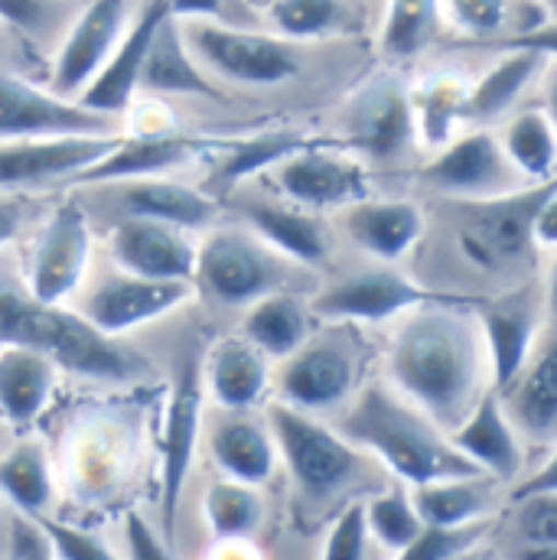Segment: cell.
Here are the masks:
<instances>
[{
	"label": "cell",
	"mask_w": 557,
	"mask_h": 560,
	"mask_svg": "<svg viewBox=\"0 0 557 560\" xmlns=\"http://www.w3.org/2000/svg\"><path fill=\"white\" fill-rule=\"evenodd\" d=\"M388 375L408 401L453 433L496 388L479 316L430 300L411 306L392 336Z\"/></svg>",
	"instance_id": "1"
},
{
	"label": "cell",
	"mask_w": 557,
	"mask_h": 560,
	"mask_svg": "<svg viewBox=\"0 0 557 560\" xmlns=\"http://www.w3.org/2000/svg\"><path fill=\"white\" fill-rule=\"evenodd\" d=\"M339 433L382 459L408 486L483 472L453 446L443 427H437L388 382H375L359 392L339 420Z\"/></svg>",
	"instance_id": "2"
},
{
	"label": "cell",
	"mask_w": 557,
	"mask_h": 560,
	"mask_svg": "<svg viewBox=\"0 0 557 560\" xmlns=\"http://www.w3.org/2000/svg\"><path fill=\"white\" fill-rule=\"evenodd\" d=\"M26 346L79 378L125 385L147 372L131 346L95 329L79 310L36 300L23 280L0 278V346Z\"/></svg>",
	"instance_id": "3"
},
{
	"label": "cell",
	"mask_w": 557,
	"mask_h": 560,
	"mask_svg": "<svg viewBox=\"0 0 557 560\" xmlns=\"http://www.w3.org/2000/svg\"><path fill=\"white\" fill-rule=\"evenodd\" d=\"M138 423L121 411H89L62 440V476L85 502H105L125 489L138 463Z\"/></svg>",
	"instance_id": "4"
},
{
	"label": "cell",
	"mask_w": 557,
	"mask_h": 560,
	"mask_svg": "<svg viewBox=\"0 0 557 560\" xmlns=\"http://www.w3.org/2000/svg\"><path fill=\"white\" fill-rule=\"evenodd\" d=\"M268 423L278 440V453L303 495L329 499L359 476V446L349 443L339 430L320 423L310 411L275 401L268 408Z\"/></svg>",
	"instance_id": "5"
},
{
	"label": "cell",
	"mask_w": 557,
	"mask_h": 560,
	"mask_svg": "<svg viewBox=\"0 0 557 560\" xmlns=\"http://www.w3.org/2000/svg\"><path fill=\"white\" fill-rule=\"evenodd\" d=\"M125 135V118L66 98L16 69H0V140L112 138Z\"/></svg>",
	"instance_id": "6"
},
{
	"label": "cell",
	"mask_w": 557,
	"mask_h": 560,
	"mask_svg": "<svg viewBox=\"0 0 557 560\" xmlns=\"http://www.w3.org/2000/svg\"><path fill=\"white\" fill-rule=\"evenodd\" d=\"M196 62L212 75L239 85H280L300 72V52L278 33H258L216 20L179 23Z\"/></svg>",
	"instance_id": "7"
},
{
	"label": "cell",
	"mask_w": 557,
	"mask_h": 560,
	"mask_svg": "<svg viewBox=\"0 0 557 560\" xmlns=\"http://www.w3.org/2000/svg\"><path fill=\"white\" fill-rule=\"evenodd\" d=\"M280 258L255 229H212L199 242L196 283L225 306H252L280 287Z\"/></svg>",
	"instance_id": "8"
},
{
	"label": "cell",
	"mask_w": 557,
	"mask_h": 560,
	"mask_svg": "<svg viewBox=\"0 0 557 560\" xmlns=\"http://www.w3.org/2000/svg\"><path fill=\"white\" fill-rule=\"evenodd\" d=\"M140 0H82L49 56L46 85L66 98H82L105 62L121 46Z\"/></svg>",
	"instance_id": "9"
},
{
	"label": "cell",
	"mask_w": 557,
	"mask_h": 560,
	"mask_svg": "<svg viewBox=\"0 0 557 560\" xmlns=\"http://www.w3.org/2000/svg\"><path fill=\"white\" fill-rule=\"evenodd\" d=\"M92 255L95 232L85 209L76 202H62L49 212V219L43 222L30 245L23 287L43 303L69 306L85 287V278L92 271Z\"/></svg>",
	"instance_id": "10"
},
{
	"label": "cell",
	"mask_w": 557,
	"mask_h": 560,
	"mask_svg": "<svg viewBox=\"0 0 557 560\" xmlns=\"http://www.w3.org/2000/svg\"><path fill=\"white\" fill-rule=\"evenodd\" d=\"M555 183L557 179H548L489 199H463L460 202L463 248L489 268L522 258L535 245V215Z\"/></svg>",
	"instance_id": "11"
},
{
	"label": "cell",
	"mask_w": 557,
	"mask_h": 560,
	"mask_svg": "<svg viewBox=\"0 0 557 560\" xmlns=\"http://www.w3.org/2000/svg\"><path fill=\"white\" fill-rule=\"evenodd\" d=\"M189 300H193V283L186 280H150L118 271L102 278L89 290L79 313L105 336L121 339L176 313Z\"/></svg>",
	"instance_id": "12"
},
{
	"label": "cell",
	"mask_w": 557,
	"mask_h": 560,
	"mask_svg": "<svg viewBox=\"0 0 557 560\" xmlns=\"http://www.w3.org/2000/svg\"><path fill=\"white\" fill-rule=\"evenodd\" d=\"M202 398L206 378L196 359H186L166 405L163 420V443H160V509H163V535H173L176 509L183 499V486L196 456L199 430H202Z\"/></svg>",
	"instance_id": "13"
},
{
	"label": "cell",
	"mask_w": 557,
	"mask_h": 560,
	"mask_svg": "<svg viewBox=\"0 0 557 560\" xmlns=\"http://www.w3.org/2000/svg\"><path fill=\"white\" fill-rule=\"evenodd\" d=\"M352 385H356V349L343 332L306 339L293 355L283 359L278 375L280 401L310 415L343 405L352 395Z\"/></svg>",
	"instance_id": "14"
},
{
	"label": "cell",
	"mask_w": 557,
	"mask_h": 560,
	"mask_svg": "<svg viewBox=\"0 0 557 560\" xmlns=\"http://www.w3.org/2000/svg\"><path fill=\"white\" fill-rule=\"evenodd\" d=\"M423 179L460 199L506 196L529 183L512 166L502 140L489 131H473L440 147V153L423 166Z\"/></svg>",
	"instance_id": "15"
},
{
	"label": "cell",
	"mask_w": 557,
	"mask_h": 560,
	"mask_svg": "<svg viewBox=\"0 0 557 560\" xmlns=\"http://www.w3.org/2000/svg\"><path fill=\"white\" fill-rule=\"evenodd\" d=\"M108 248L118 271L150 280H196L199 242L193 238L189 229L128 215L112 229Z\"/></svg>",
	"instance_id": "16"
},
{
	"label": "cell",
	"mask_w": 557,
	"mask_h": 560,
	"mask_svg": "<svg viewBox=\"0 0 557 560\" xmlns=\"http://www.w3.org/2000/svg\"><path fill=\"white\" fill-rule=\"evenodd\" d=\"M275 176H278L280 192L290 202L306 206V209L352 206V202L369 199L365 166L316 143H306L287 160H280L275 166Z\"/></svg>",
	"instance_id": "17"
},
{
	"label": "cell",
	"mask_w": 557,
	"mask_h": 560,
	"mask_svg": "<svg viewBox=\"0 0 557 560\" xmlns=\"http://www.w3.org/2000/svg\"><path fill=\"white\" fill-rule=\"evenodd\" d=\"M349 140L375 160H392L415 135V105L405 82L392 72L369 79L346 108Z\"/></svg>",
	"instance_id": "18"
},
{
	"label": "cell",
	"mask_w": 557,
	"mask_h": 560,
	"mask_svg": "<svg viewBox=\"0 0 557 560\" xmlns=\"http://www.w3.org/2000/svg\"><path fill=\"white\" fill-rule=\"evenodd\" d=\"M125 135L112 138L0 140V189L39 186L56 179H76L102 156H108Z\"/></svg>",
	"instance_id": "19"
},
{
	"label": "cell",
	"mask_w": 557,
	"mask_h": 560,
	"mask_svg": "<svg viewBox=\"0 0 557 560\" xmlns=\"http://www.w3.org/2000/svg\"><path fill=\"white\" fill-rule=\"evenodd\" d=\"M430 293H423L411 278L392 271V268H369L359 275L329 283L316 300L313 313L323 319H359V323H382L392 316L408 313L411 306L427 303Z\"/></svg>",
	"instance_id": "20"
},
{
	"label": "cell",
	"mask_w": 557,
	"mask_h": 560,
	"mask_svg": "<svg viewBox=\"0 0 557 560\" xmlns=\"http://www.w3.org/2000/svg\"><path fill=\"white\" fill-rule=\"evenodd\" d=\"M222 143L193 135H156V138H131L125 135L121 143L102 156L95 166L79 173L76 186H98V183H128V179H147V176H170L173 170H183L202 156L219 153Z\"/></svg>",
	"instance_id": "21"
},
{
	"label": "cell",
	"mask_w": 557,
	"mask_h": 560,
	"mask_svg": "<svg viewBox=\"0 0 557 560\" xmlns=\"http://www.w3.org/2000/svg\"><path fill=\"white\" fill-rule=\"evenodd\" d=\"M545 313H548L545 293H535L532 287H525L519 293H506L502 300L489 303L479 313L483 336L489 346L496 392H506L525 369V362L538 342V326H542Z\"/></svg>",
	"instance_id": "22"
},
{
	"label": "cell",
	"mask_w": 557,
	"mask_h": 560,
	"mask_svg": "<svg viewBox=\"0 0 557 560\" xmlns=\"http://www.w3.org/2000/svg\"><path fill=\"white\" fill-rule=\"evenodd\" d=\"M166 16H170V0H140L131 30L125 33L121 46L105 62V69L95 75V82L82 92V98H79L82 105L115 115V118H125V112L138 98L140 72H143L150 43Z\"/></svg>",
	"instance_id": "23"
},
{
	"label": "cell",
	"mask_w": 557,
	"mask_h": 560,
	"mask_svg": "<svg viewBox=\"0 0 557 560\" xmlns=\"http://www.w3.org/2000/svg\"><path fill=\"white\" fill-rule=\"evenodd\" d=\"M519 436L522 433L515 430V423L502 405V395L496 388L450 433L453 446L469 463H476L486 476H496L499 482H512L522 476L525 453H522Z\"/></svg>",
	"instance_id": "24"
},
{
	"label": "cell",
	"mask_w": 557,
	"mask_h": 560,
	"mask_svg": "<svg viewBox=\"0 0 557 560\" xmlns=\"http://www.w3.org/2000/svg\"><path fill=\"white\" fill-rule=\"evenodd\" d=\"M271 359L245 336L219 339L202 365L206 392L222 411H252L271 388Z\"/></svg>",
	"instance_id": "25"
},
{
	"label": "cell",
	"mask_w": 557,
	"mask_h": 560,
	"mask_svg": "<svg viewBox=\"0 0 557 560\" xmlns=\"http://www.w3.org/2000/svg\"><path fill=\"white\" fill-rule=\"evenodd\" d=\"M138 95L156 98H219L216 79L196 62L193 49L186 46L179 20L166 16L150 43L143 72H140Z\"/></svg>",
	"instance_id": "26"
},
{
	"label": "cell",
	"mask_w": 557,
	"mask_h": 560,
	"mask_svg": "<svg viewBox=\"0 0 557 560\" xmlns=\"http://www.w3.org/2000/svg\"><path fill=\"white\" fill-rule=\"evenodd\" d=\"M509 418L522 436L555 440L557 436V326L555 336L535 342L519 378L499 392Z\"/></svg>",
	"instance_id": "27"
},
{
	"label": "cell",
	"mask_w": 557,
	"mask_h": 560,
	"mask_svg": "<svg viewBox=\"0 0 557 560\" xmlns=\"http://www.w3.org/2000/svg\"><path fill=\"white\" fill-rule=\"evenodd\" d=\"M59 365L26 346H0V420L26 430L53 401Z\"/></svg>",
	"instance_id": "28"
},
{
	"label": "cell",
	"mask_w": 557,
	"mask_h": 560,
	"mask_svg": "<svg viewBox=\"0 0 557 560\" xmlns=\"http://www.w3.org/2000/svg\"><path fill=\"white\" fill-rule=\"evenodd\" d=\"M209 453L222 476L248 486L268 482L280 456L271 423L255 420L248 411H229V418L209 430Z\"/></svg>",
	"instance_id": "29"
},
{
	"label": "cell",
	"mask_w": 557,
	"mask_h": 560,
	"mask_svg": "<svg viewBox=\"0 0 557 560\" xmlns=\"http://www.w3.org/2000/svg\"><path fill=\"white\" fill-rule=\"evenodd\" d=\"M343 225L362 252L382 261H395L415 248L423 215L415 202L405 199H362L346 206Z\"/></svg>",
	"instance_id": "30"
},
{
	"label": "cell",
	"mask_w": 557,
	"mask_h": 560,
	"mask_svg": "<svg viewBox=\"0 0 557 560\" xmlns=\"http://www.w3.org/2000/svg\"><path fill=\"white\" fill-rule=\"evenodd\" d=\"M499 486L506 482H499L496 476L476 472V476H456V479H437V482L415 486L411 499L427 528H463V525L489 518Z\"/></svg>",
	"instance_id": "31"
},
{
	"label": "cell",
	"mask_w": 557,
	"mask_h": 560,
	"mask_svg": "<svg viewBox=\"0 0 557 560\" xmlns=\"http://www.w3.org/2000/svg\"><path fill=\"white\" fill-rule=\"evenodd\" d=\"M121 202L128 215L170 222L189 232L209 229L216 222V199L170 176H147V179L121 183Z\"/></svg>",
	"instance_id": "32"
},
{
	"label": "cell",
	"mask_w": 557,
	"mask_h": 560,
	"mask_svg": "<svg viewBox=\"0 0 557 560\" xmlns=\"http://www.w3.org/2000/svg\"><path fill=\"white\" fill-rule=\"evenodd\" d=\"M0 495L13 505V512L33 518L46 515L56 495V476L39 440H23L0 459Z\"/></svg>",
	"instance_id": "33"
},
{
	"label": "cell",
	"mask_w": 557,
	"mask_h": 560,
	"mask_svg": "<svg viewBox=\"0 0 557 560\" xmlns=\"http://www.w3.org/2000/svg\"><path fill=\"white\" fill-rule=\"evenodd\" d=\"M248 225L275 248L283 258L293 261H320L329 248V235L326 225L303 212V209H290V206H268V202H255L245 209Z\"/></svg>",
	"instance_id": "34"
},
{
	"label": "cell",
	"mask_w": 557,
	"mask_h": 560,
	"mask_svg": "<svg viewBox=\"0 0 557 560\" xmlns=\"http://www.w3.org/2000/svg\"><path fill=\"white\" fill-rule=\"evenodd\" d=\"M545 56L535 49H506V56L469 89V105H466V118L469 121H492L499 115H506L515 98L525 92V85L538 75Z\"/></svg>",
	"instance_id": "35"
},
{
	"label": "cell",
	"mask_w": 557,
	"mask_h": 560,
	"mask_svg": "<svg viewBox=\"0 0 557 560\" xmlns=\"http://www.w3.org/2000/svg\"><path fill=\"white\" fill-rule=\"evenodd\" d=\"M242 336L252 339L268 359H287L293 355L306 339H310V323L306 310L290 296V293H268L258 303L248 306Z\"/></svg>",
	"instance_id": "36"
},
{
	"label": "cell",
	"mask_w": 557,
	"mask_h": 560,
	"mask_svg": "<svg viewBox=\"0 0 557 560\" xmlns=\"http://www.w3.org/2000/svg\"><path fill=\"white\" fill-rule=\"evenodd\" d=\"M469 82L453 72H437L420 82L418 92H411L415 105V128L423 143L446 147L453 140V128L466 118L469 105Z\"/></svg>",
	"instance_id": "37"
},
{
	"label": "cell",
	"mask_w": 557,
	"mask_h": 560,
	"mask_svg": "<svg viewBox=\"0 0 557 560\" xmlns=\"http://www.w3.org/2000/svg\"><path fill=\"white\" fill-rule=\"evenodd\" d=\"M502 147L512 160V166L529 179V183H548L555 179L557 170V128L548 118V112H519L506 131Z\"/></svg>",
	"instance_id": "38"
},
{
	"label": "cell",
	"mask_w": 557,
	"mask_h": 560,
	"mask_svg": "<svg viewBox=\"0 0 557 560\" xmlns=\"http://www.w3.org/2000/svg\"><path fill=\"white\" fill-rule=\"evenodd\" d=\"M202 512L216 541L225 538H252L265 522V499L258 486L239 479H216L202 499Z\"/></svg>",
	"instance_id": "39"
},
{
	"label": "cell",
	"mask_w": 557,
	"mask_h": 560,
	"mask_svg": "<svg viewBox=\"0 0 557 560\" xmlns=\"http://www.w3.org/2000/svg\"><path fill=\"white\" fill-rule=\"evenodd\" d=\"M365 522H369L372 541L392 555L415 545L427 528L415 499L405 489H388L382 495H372L365 502Z\"/></svg>",
	"instance_id": "40"
},
{
	"label": "cell",
	"mask_w": 557,
	"mask_h": 560,
	"mask_svg": "<svg viewBox=\"0 0 557 560\" xmlns=\"http://www.w3.org/2000/svg\"><path fill=\"white\" fill-rule=\"evenodd\" d=\"M306 143H313V140L306 138V135H300V131H271V135L225 143L222 147L225 156L219 160V179L239 183L245 176L271 170V166H278L280 160H287L290 153H297Z\"/></svg>",
	"instance_id": "41"
},
{
	"label": "cell",
	"mask_w": 557,
	"mask_h": 560,
	"mask_svg": "<svg viewBox=\"0 0 557 560\" xmlns=\"http://www.w3.org/2000/svg\"><path fill=\"white\" fill-rule=\"evenodd\" d=\"M82 0H0V26L56 49L59 36L72 23Z\"/></svg>",
	"instance_id": "42"
},
{
	"label": "cell",
	"mask_w": 557,
	"mask_h": 560,
	"mask_svg": "<svg viewBox=\"0 0 557 560\" xmlns=\"http://www.w3.org/2000/svg\"><path fill=\"white\" fill-rule=\"evenodd\" d=\"M437 13H440V0H388L382 49L395 59L420 52L433 36Z\"/></svg>",
	"instance_id": "43"
},
{
	"label": "cell",
	"mask_w": 557,
	"mask_h": 560,
	"mask_svg": "<svg viewBox=\"0 0 557 560\" xmlns=\"http://www.w3.org/2000/svg\"><path fill=\"white\" fill-rule=\"evenodd\" d=\"M275 33L283 39H313L336 26L339 0H275L268 10Z\"/></svg>",
	"instance_id": "44"
},
{
	"label": "cell",
	"mask_w": 557,
	"mask_h": 560,
	"mask_svg": "<svg viewBox=\"0 0 557 560\" xmlns=\"http://www.w3.org/2000/svg\"><path fill=\"white\" fill-rule=\"evenodd\" d=\"M486 532H489V518L463 528H423L418 541L398 551L392 560H456L469 555L486 538Z\"/></svg>",
	"instance_id": "45"
},
{
	"label": "cell",
	"mask_w": 557,
	"mask_h": 560,
	"mask_svg": "<svg viewBox=\"0 0 557 560\" xmlns=\"http://www.w3.org/2000/svg\"><path fill=\"white\" fill-rule=\"evenodd\" d=\"M515 505V538L532 548H557V492L529 495Z\"/></svg>",
	"instance_id": "46"
},
{
	"label": "cell",
	"mask_w": 557,
	"mask_h": 560,
	"mask_svg": "<svg viewBox=\"0 0 557 560\" xmlns=\"http://www.w3.org/2000/svg\"><path fill=\"white\" fill-rule=\"evenodd\" d=\"M369 541L372 532L365 522V502H352L333 522L323 560H369Z\"/></svg>",
	"instance_id": "47"
},
{
	"label": "cell",
	"mask_w": 557,
	"mask_h": 560,
	"mask_svg": "<svg viewBox=\"0 0 557 560\" xmlns=\"http://www.w3.org/2000/svg\"><path fill=\"white\" fill-rule=\"evenodd\" d=\"M39 522L49 532L59 560H118V555L108 548V541L98 538L95 532L72 528V525H62L56 518H46V515H39Z\"/></svg>",
	"instance_id": "48"
},
{
	"label": "cell",
	"mask_w": 557,
	"mask_h": 560,
	"mask_svg": "<svg viewBox=\"0 0 557 560\" xmlns=\"http://www.w3.org/2000/svg\"><path fill=\"white\" fill-rule=\"evenodd\" d=\"M456 26L476 39L496 36L509 20V0H446Z\"/></svg>",
	"instance_id": "49"
},
{
	"label": "cell",
	"mask_w": 557,
	"mask_h": 560,
	"mask_svg": "<svg viewBox=\"0 0 557 560\" xmlns=\"http://www.w3.org/2000/svg\"><path fill=\"white\" fill-rule=\"evenodd\" d=\"M10 560H59L56 545L39 518L13 512L10 518Z\"/></svg>",
	"instance_id": "50"
},
{
	"label": "cell",
	"mask_w": 557,
	"mask_h": 560,
	"mask_svg": "<svg viewBox=\"0 0 557 560\" xmlns=\"http://www.w3.org/2000/svg\"><path fill=\"white\" fill-rule=\"evenodd\" d=\"M125 548L128 560H176L170 551V538L160 535L140 512H128L125 518Z\"/></svg>",
	"instance_id": "51"
},
{
	"label": "cell",
	"mask_w": 557,
	"mask_h": 560,
	"mask_svg": "<svg viewBox=\"0 0 557 560\" xmlns=\"http://www.w3.org/2000/svg\"><path fill=\"white\" fill-rule=\"evenodd\" d=\"M502 49H535L542 56H557V23H542V26H532V30H522L519 36L499 43Z\"/></svg>",
	"instance_id": "52"
},
{
	"label": "cell",
	"mask_w": 557,
	"mask_h": 560,
	"mask_svg": "<svg viewBox=\"0 0 557 560\" xmlns=\"http://www.w3.org/2000/svg\"><path fill=\"white\" fill-rule=\"evenodd\" d=\"M542 492H557V443H555V453L548 456V463H545L542 469H535L532 476H525V479L512 489V502H522V499H529V495H542Z\"/></svg>",
	"instance_id": "53"
},
{
	"label": "cell",
	"mask_w": 557,
	"mask_h": 560,
	"mask_svg": "<svg viewBox=\"0 0 557 560\" xmlns=\"http://www.w3.org/2000/svg\"><path fill=\"white\" fill-rule=\"evenodd\" d=\"M222 7L225 0H170V16L179 23H193V20H222Z\"/></svg>",
	"instance_id": "54"
},
{
	"label": "cell",
	"mask_w": 557,
	"mask_h": 560,
	"mask_svg": "<svg viewBox=\"0 0 557 560\" xmlns=\"http://www.w3.org/2000/svg\"><path fill=\"white\" fill-rule=\"evenodd\" d=\"M535 245L557 248V183L552 186V192L545 196V202L538 206V215H535Z\"/></svg>",
	"instance_id": "55"
},
{
	"label": "cell",
	"mask_w": 557,
	"mask_h": 560,
	"mask_svg": "<svg viewBox=\"0 0 557 560\" xmlns=\"http://www.w3.org/2000/svg\"><path fill=\"white\" fill-rule=\"evenodd\" d=\"M206 560H262V555L255 551L252 538H225V541H216V548Z\"/></svg>",
	"instance_id": "56"
},
{
	"label": "cell",
	"mask_w": 557,
	"mask_h": 560,
	"mask_svg": "<svg viewBox=\"0 0 557 560\" xmlns=\"http://www.w3.org/2000/svg\"><path fill=\"white\" fill-rule=\"evenodd\" d=\"M20 222H23L20 202H0V248L13 242V235L20 232Z\"/></svg>",
	"instance_id": "57"
},
{
	"label": "cell",
	"mask_w": 557,
	"mask_h": 560,
	"mask_svg": "<svg viewBox=\"0 0 557 560\" xmlns=\"http://www.w3.org/2000/svg\"><path fill=\"white\" fill-rule=\"evenodd\" d=\"M506 560H557V548H532V545H519Z\"/></svg>",
	"instance_id": "58"
},
{
	"label": "cell",
	"mask_w": 557,
	"mask_h": 560,
	"mask_svg": "<svg viewBox=\"0 0 557 560\" xmlns=\"http://www.w3.org/2000/svg\"><path fill=\"white\" fill-rule=\"evenodd\" d=\"M545 112H548V118L555 121L557 128V62L552 66L548 82H545Z\"/></svg>",
	"instance_id": "59"
},
{
	"label": "cell",
	"mask_w": 557,
	"mask_h": 560,
	"mask_svg": "<svg viewBox=\"0 0 557 560\" xmlns=\"http://www.w3.org/2000/svg\"><path fill=\"white\" fill-rule=\"evenodd\" d=\"M545 303H548V316H552V323L557 326V261L555 268H552V275H548V290H545Z\"/></svg>",
	"instance_id": "60"
},
{
	"label": "cell",
	"mask_w": 557,
	"mask_h": 560,
	"mask_svg": "<svg viewBox=\"0 0 557 560\" xmlns=\"http://www.w3.org/2000/svg\"><path fill=\"white\" fill-rule=\"evenodd\" d=\"M548 10H552V23H557V0H548Z\"/></svg>",
	"instance_id": "61"
}]
</instances>
